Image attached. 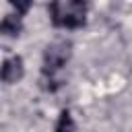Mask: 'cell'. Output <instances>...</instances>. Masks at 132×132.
Returning a JSON list of instances; mask_svg holds the SVG:
<instances>
[{"label": "cell", "instance_id": "1", "mask_svg": "<svg viewBox=\"0 0 132 132\" xmlns=\"http://www.w3.org/2000/svg\"><path fill=\"white\" fill-rule=\"evenodd\" d=\"M50 19L60 29H78L87 21V4L80 0H58L50 4Z\"/></svg>", "mask_w": 132, "mask_h": 132}, {"label": "cell", "instance_id": "2", "mask_svg": "<svg viewBox=\"0 0 132 132\" xmlns=\"http://www.w3.org/2000/svg\"><path fill=\"white\" fill-rule=\"evenodd\" d=\"M70 56H72V43L70 41H66V39L52 41L43 52V68H41V72H43L45 80H52L54 74L66 66Z\"/></svg>", "mask_w": 132, "mask_h": 132}, {"label": "cell", "instance_id": "3", "mask_svg": "<svg viewBox=\"0 0 132 132\" xmlns=\"http://www.w3.org/2000/svg\"><path fill=\"white\" fill-rule=\"evenodd\" d=\"M25 74V66H23V58L21 56H10L2 62V80L6 85H14L23 78Z\"/></svg>", "mask_w": 132, "mask_h": 132}, {"label": "cell", "instance_id": "4", "mask_svg": "<svg viewBox=\"0 0 132 132\" xmlns=\"http://www.w3.org/2000/svg\"><path fill=\"white\" fill-rule=\"evenodd\" d=\"M0 31L2 35L6 37H16L21 31H23V21H21V14H6L0 23Z\"/></svg>", "mask_w": 132, "mask_h": 132}, {"label": "cell", "instance_id": "5", "mask_svg": "<svg viewBox=\"0 0 132 132\" xmlns=\"http://www.w3.org/2000/svg\"><path fill=\"white\" fill-rule=\"evenodd\" d=\"M56 132H76V124L72 120V113L68 109L60 111V118L56 122Z\"/></svg>", "mask_w": 132, "mask_h": 132}]
</instances>
